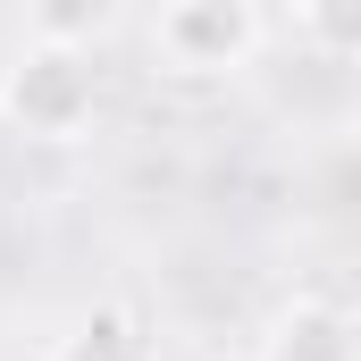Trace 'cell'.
<instances>
[{
  "mask_svg": "<svg viewBox=\"0 0 361 361\" xmlns=\"http://www.w3.org/2000/svg\"><path fill=\"white\" fill-rule=\"evenodd\" d=\"M0 126L17 143H42V152H68L101 126V68L76 51H42V42H17L8 68H0Z\"/></svg>",
  "mask_w": 361,
  "mask_h": 361,
  "instance_id": "6da1fadb",
  "label": "cell"
},
{
  "mask_svg": "<svg viewBox=\"0 0 361 361\" xmlns=\"http://www.w3.org/2000/svg\"><path fill=\"white\" fill-rule=\"evenodd\" d=\"M269 42V8L252 0H169L143 17V51L160 76L185 85H219V76H244Z\"/></svg>",
  "mask_w": 361,
  "mask_h": 361,
  "instance_id": "7a4b0ae2",
  "label": "cell"
},
{
  "mask_svg": "<svg viewBox=\"0 0 361 361\" xmlns=\"http://www.w3.org/2000/svg\"><path fill=\"white\" fill-rule=\"evenodd\" d=\"M261 361H361V328L336 294H286L261 328Z\"/></svg>",
  "mask_w": 361,
  "mask_h": 361,
  "instance_id": "3957f363",
  "label": "cell"
},
{
  "mask_svg": "<svg viewBox=\"0 0 361 361\" xmlns=\"http://www.w3.org/2000/svg\"><path fill=\"white\" fill-rule=\"evenodd\" d=\"M42 361H160V336H152V319L135 302H92L51 336Z\"/></svg>",
  "mask_w": 361,
  "mask_h": 361,
  "instance_id": "277c9868",
  "label": "cell"
}]
</instances>
